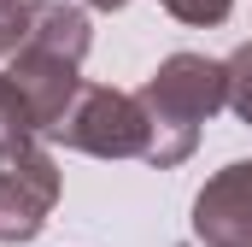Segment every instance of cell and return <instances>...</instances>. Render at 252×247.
<instances>
[{
	"instance_id": "obj_9",
	"label": "cell",
	"mask_w": 252,
	"mask_h": 247,
	"mask_svg": "<svg viewBox=\"0 0 252 247\" xmlns=\"http://www.w3.org/2000/svg\"><path fill=\"white\" fill-rule=\"evenodd\" d=\"M30 24H35V12H30V6H18V0H0V59H12V53L24 47Z\"/></svg>"
},
{
	"instance_id": "obj_7",
	"label": "cell",
	"mask_w": 252,
	"mask_h": 247,
	"mask_svg": "<svg viewBox=\"0 0 252 247\" xmlns=\"http://www.w3.org/2000/svg\"><path fill=\"white\" fill-rule=\"evenodd\" d=\"M223 77H229V112L241 124H252V41H241L223 59Z\"/></svg>"
},
{
	"instance_id": "obj_3",
	"label": "cell",
	"mask_w": 252,
	"mask_h": 247,
	"mask_svg": "<svg viewBox=\"0 0 252 247\" xmlns=\"http://www.w3.org/2000/svg\"><path fill=\"white\" fill-rule=\"evenodd\" d=\"M59 188H64L59 159L41 141L24 147V153H12V159H0V247L35 242L47 230L53 206H59Z\"/></svg>"
},
{
	"instance_id": "obj_11",
	"label": "cell",
	"mask_w": 252,
	"mask_h": 247,
	"mask_svg": "<svg viewBox=\"0 0 252 247\" xmlns=\"http://www.w3.org/2000/svg\"><path fill=\"white\" fill-rule=\"evenodd\" d=\"M18 6H30V12H41V6H47V0H18Z\"/></svg>"
},
{
	"instance_id": "obj_1",
	"label": "cell",
	"mask_w": 252,
	"mask_h": 247,
	"mask_svg": "<svg viewBox=\"0 0 252 247\" xmlns=\"http://www.w3.org/2000/svg\"><path fill=\"white\" fill-rule=\"evenodd\" d=\"M135 94H141V112H147V153L141 159L158 165V171H176V165L193 159L199 129L229 106V77H223V59L170 53V59H158V71Z\"/></svg>"
},
{
	"instance_id": "obj_10",
	"label": "cell",
	"mask_w": 252,
	"mask_h": 247,
	"mask_svg": "<svg viewBox=\"0 0 252 247\" xmlns=\"http://www.w3.org/2000/svg\"><path fill=\"white\" fill-rule=\"evenodd\" d=\"M82 6H94V12H124L129 0H82Z\"/></svg>"
},
{
	"instance_id": "obj_5",
	"label": "cell",
	"mask_w": 252,
	"mask_h": 247,
	"mask_svg": "<svg viewBox=\"0 0 252 247\" xmlns=\"http://www.w3.org/2000/svg\"><path fill=\"white\" fill-rule=\"evenodd\" d=\"M6 77H12V88L24 94L30 118L41 124V135L64 118V106H70L76 88H82V65L64 59L59 47H47V41H35V36H24V47H18L12 65H6Z\"/></svg>"
},
{
	"instance_id": "obj_2",
	"label": "cell",
	"mask_w": 252,
	"mask_h": 247,
	"mask_svg": "<svg viewBox=\"0 0 252 247\" xmlns=\"http://www.w3.org/2000/svg\"><path fill=\"white\" fill-rule=\"evenodd\" d=\"M47 135L70 153H88V159H141L147 153V112H141V94H124L112 82H82Z\"/></svg>"
},
{
	"instance_id": "obj_4",
	"label": "cell",
	"mask_w": 252,
	"mask_h": 247,
	"mask_svg": "<svg viewBox=\"0 0 252 247\" xmlns=\"http://www.w3.org/2000/svg\"><path fill=\"white\" fill-rule=\"evenodd\" d=\"M188 224L199 247H252V159H235L205 177Z\"/></svg>"
},
{
	"instance_id": "obj_8",
	"label": "cell",
	"mask_w": 252,
	"mask_h": 247,
	"mask_svg": "<svg viewBox=\"0 0 252 247\" xmlns=\"http://www.w3.org/2000/svg\"><path fill=\"white\" fill-rule=\"evenodd\" d=\"M176 24H193V30H211V24H223L229 12H235V0H158Z\"/></svg>"
},
{
	"instance_id": "obj_6",
	"label": "cell",
	"mask_w": 252,
	"mask_h": 247,
	"mask_svg": "<svg viewBox=\"0 0 252 247\" xmlns=\"http://www.w3.org/2000/svg\"><path fill=\"white\" fill-rule=\"evenodd\" d=\"M35 135H41V124L30 118L24 94H18V88H12V77L0 71V159H12V153L35 147Z\"/></svg>"
}]
</instances>
